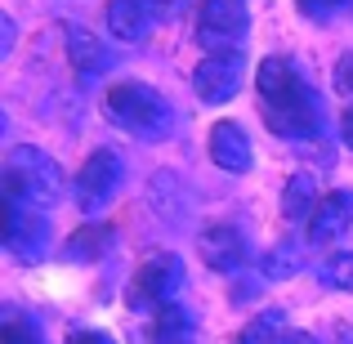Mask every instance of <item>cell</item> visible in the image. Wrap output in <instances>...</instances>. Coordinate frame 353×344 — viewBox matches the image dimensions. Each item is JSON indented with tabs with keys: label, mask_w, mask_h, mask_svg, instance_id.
<instances>
[{
	"label": "cell",
	"mask_w": 353,
	"mask_h": 344,
	"mask_svg": "<svg viewBox=\"0 0 353 344\" xmlns=\"http://www.w3.org/2000/svg\"><path fill=\"white\" fill-rule=\"evenodd\" d=\"M255 90L264 99V117H268L273 134H286V139H318L322 134V103L291 59L268 54L255 68Z\"/></svg>",
	"instance_id": "1"
},
{
	"label": "cell",
	"mask_w": 353,
	"mask_h": 344,
	"mask_svg": "<svg viewBox=\"0 0 353 344\" xmlns=\"http://www.w3.org/2000/svg\"><path fill=\"white\" fill-rule=\"evenodd\" d=\"M103 112L117 130H125L130 139H143V143H157L174 130V108L157 94L143 81H117L103 94Z\"/></svg>",
	"instance_id": "2"
},
{
	"label": "cell",
	"mask_w": 353,
	"mask_h": 344,
	"mask_svg": "<svg viewBox=\"0 0 353 344\" xmlns=\"http://www.w3.org/2000/svg\"><path fill=\"white\" fill-rule=\"evenodd\" d=\"M0 183H5L9 201H23V206H32V210H45V206H59L63 201L68 174H63V165L54 161L50 152L23 143V148H14V152L5 156Z\"/></svg>",
	"instance_id": "3"
},
{
	"label": "cell",
	"mask_w": 353,
	"mask_h": 344,
	"mask_svg": "<svg viewBox=\"0 0 353 344\" xmlns=\"http://www.w3.org/2000/svg\"><path fill=\"white\" fill-rule=\"evenodd\" d=\"M250 32V9L241 0H201L197 9V45L206 54L237 50Z\"/></svg>",
	"instance_id": "4"
},
{
	"label": "cell",
	"mask_w": 353,
	"mask_h": 344,
	"mask_svg": "<svg viewBox=\"0 0 353 344\" xmlns=\"http://www.w3.org/2000/svg\"><path fill=\"white\" fill-rule=\"evenodd\" d=\"M117 188H121V156L108 152V148L90 152L85 161H81L77 179H72V197H77V206L85 210V215H99V210L112 206Z\"/></svg>",
	"instance_id": "5"
},
{
	"label": "cell",
	"mask_w": 353,
	"mask_h": 344,
	"mask_svg": "<svg viewBox=\"0 0 353 344\" xmlns=\"http://www.w3.org/2000/svg\"><path fill=\"white\" fill-rule=\"evenodd\" d=\"M0 241H5V250L14 259L32 264V259H41L45 246H50V224H45L32 206L5 197V206H0Z\"/></svg>",
	"instance_id": "6"
},
{
	"label": "cell",
	"mask_w": 353,
	"mask_h": 344,
	"mask_svg": "<svg viewBox=\"0 0 353 344\" xmlns=\"http://www.w3.org/2000/svg\"><path fill=\"white\" fill-rule=\"evenodd\" d=\"M241 77H246V63H241L237 50H224V54H206V59L192 68V90H197L201 103L219 108L241 90Z\"/></svg>",
	"instance_id": "7"
},
{
	"label": "cell",
	"mask_w": 353,
	"mask_h": 344,
	"mask_svg": "<svg viewBox=\"0 0 353 344\" xmlns=\"http://www.w3.org/2000/svg\"><path fill=\"white\" fill-rule=\"evenodd\" d=\"M179 282H183L179 259L161 250V255L143 259V268L134 273V282H130V304H134V309H165V304H174L170 295L179 291Z\"/></svg>",
	"instance_id": "8"
},
{
	"label": "cell",
	"mask_w": 353,
	"mask_h": 344,
	"mask_svg": "<svg viewBox=\"0 0 353 344\" xmlns=\"http://www.w3.org/2000/svg\"><path fill=\"white\" fill-rule=\"evenodd\" d=\"M349 228H353V192L349 188L327 192V197L318 201V210H313V219H309V241L313 246H331V241L345 237Z\"/></svg>",
	"instance_id": "9"
},
{
	"label": "cell",
	"mask_w": 353,
	"mask_h": 344,
	"mask_svg": "<svg viewBox=\"0 0 353 344\" xmlns=\"http://www.w3.org/2000/svg\"><path fill=\"white\" fill-rule=\"evenodd\" d=\"M108 32L117 41H143L152 36L157 18H161V5L157 0H108Z\"/></svg>",
	"instance_id": "10"
},
{
	"label": "cell",
	"mask_w": 353,
	"mask_h": 344,
	"mask_svg": "<svg viewBox=\"0 0 353 344\" xmlns=\"http://www.w3.org/2000/svg\"><path fill=\"white\" fill-rule=\"evenodd\" d=\"M197 250H201V259H206V268H215V273H233V268L246 264V237H241L233 224L201 228Z\"/></svg>",
	"instance_id": "11"
},
{
	"label": "cell",
	"mask_w": 353,
	"mask_h": 344,
	"mask_svg": "<svg viewBox=\"0 0 353 344\" xmlns=\"http://www.w3.org/2000/svg\"><path fill=\"white\" fill-rule=\"evenodd\" d=\"M210 161L228 174H246L250 161H255V148H250V134L237 125V121H219L210 130Z\"/></svg>",
	"instance_id": "12"
},
{
	"label": "cell",
	"mask_w": 353,
	"mask_h": 344,
	"mask_svg": "<svg viewBox=\"0 0 353 344\" xmlns=\"http://www.w3.org/2000/svg\"><path fill=\"white\" fill-rule=\"evenodd\" d=\"M63 41H68V63H72L81 85H90V81H99L108 72V45L99 41L90 27H68Z\"/></svg>",
	"instance_id": "13"
},
{
	"label": "cell",
	"mask_w": 353,
	"mask_h": 344,
	"mask_svg": "<svg viewBox=\"0 0 353 344\" xmlns=\"http://www.w3.org/2000/svg\"><path fill=\"white\" fill-rule=\"evenodd\" d=\"M318 183H313V174H291L286 179V188H282V210H286V219H313V210H318Z\"/></svg>",
	"instance_id": "14"
},
{
	"label": "cell",
	"mask_w": 353,
	"mask_h": 344,
	"mask_svg": "<svg viewBox=\"0 0 353 344\" xmlns=\"http://www.w3.org/2000/svg\"><path fill=\"white\" fill-rule=\"evenodd\" d=\"M152 344H188L192 340V318L188 309H179V304H165V309H157L152 318Z\"/></svg>",
	"instance_id": "15"
},
{
	"label": "cell",
	"mask_w": 353,
	"mask_h": 344,
	"mask_svg": "<svg viewBox=\"0 0 353 344\" xmlns=\"http://www.w3.org/2000/svg\"><path fill=\"white\" fill-rule=\"evenodd\" d=\"M108 246H112V224H85L81 232H72L68 259H77V264H94Z\"/></svg>",
	"instance_id": "16"
},
{
	"label": "cell",
	"mask_w": 353,
	"mask_h": 344,
	"mask_svg": "<svg viewBox=\"0 0 353 344\" xmlns=\"http://www.w3.org/2000/svg\"><path fill=\"white\" fill-rule=\"evenodd\" d=\"M282 340H286V313L264 309L259 318H250V327L241 331L233 344H282Z\"/></svg>",
	"instance_id": "17"
},
{
	"label": "cell",
	"mask_w": 353,
	"mask_h": 344,
	"mask_svg": "<svg viewBox=\"0 0 353 344\" xmlns=\"http://www.w3.org/2000/svg\"><path fill=\"white\" fill-rule=\"evenodd\" d=\"M322 286H336V291H353V255H331L318 268Z\"/></svg>",
	"instance_id": "18"
},
{
	"label": "cell",
	"mask_w": 353,
	"mask_h": 344,
	"mask_svg": "<svg viewBox=\"0 0 353 344\" xmlns=\"http://www.w3.org/2000/svg\"><path fill=\"white\" fill-rule=\"evenodd\" d=\"M0 344H41V331H36L23 313H5V322H0Z\"/></svg>",
	"instance_id": "19"
},
{
	"label": "cell",
	"mask_w": 353,
	"mask_h": 344,
	"mask_svg": "<svg viewBox=\"0 0 353 344\" xmlns=\"http://www.w3.org/2000/svg\"><path fill=\"white\" fill-rule=\"evenodd\" d=\"M295 273V255H291V246H273L264 255V277H273V282H282V277H291Z\"/></svg>",
	"instance_id": "20"
},
{
	"label": "cell",
	"mask_w": 353,
	"mask_h": 344,
	"mask_svg": "<svg viewBox=\"0 0 353 344\" xmlns=\"http://www.w3.org/2000/svg\"><path fill=\"white\" fill-rule=\"evenodd\" d=\"M331 81H336V90H340V94H349V99H353V50H349L345 59L336 63V77H331Z\"/></svg>",
	"instance_id": "21"
},
{
	"label": "cell",
	"mask_w": 353,
	"mask_h": 344,
	"mask_svg": "<svg viewBox=\"0 0 353 344\" xmlns=\"http://www.w3.org/2000/svg\"><path fill=\"white\" fill-rule=\"evenodd\" d=\"M68 344H112V340H108L103 331H72Z\"/></svg>",
	"instance_id": "22"
},
{
	"label": "cell",
	"mask_w": 353,
	"mask_h": 344,
	"mask_svg": "<svg viewBox=\"0 0 353 344\" xmlns=\"http://www.w3.org/2000/svg\"><path fill=\"white\" fill-rule=\"evenodd\" d=\"M295 5L304 9V14H327L331 5H340V0H295Z\"/></svg>",
	"instance_id": "23"
},
{
	"label": "cell",
	"mask_w": 353,
	"mask_h": 344,
	"mask_svg": "<svg viewBox=\"0 0 353 344\" xmlns=\"http://www.w3.org/2000/svg\"><path fill=\"white\" fill-rule=\"evenodd\" d=\"M340 134H345V143L353 148V103L345 108V112H340Z\"/></svg>",
	"instance_id": "24"
},
{
	"label": "cell",
	"mask_w": 353,
	"mask_h": 344,
	"mask_svg": "<svg viewBox=\"0 0 353 344\" xmlns=\"http://www.w3.org/2000/svg\"><path fill=\"white\" fill-rule=\"evenodd\" d=\"M282 344H318V340H313V336H309V331H291V336H286Z\"/></svg>",
	"instance_id": "25"
}]
</instances>
